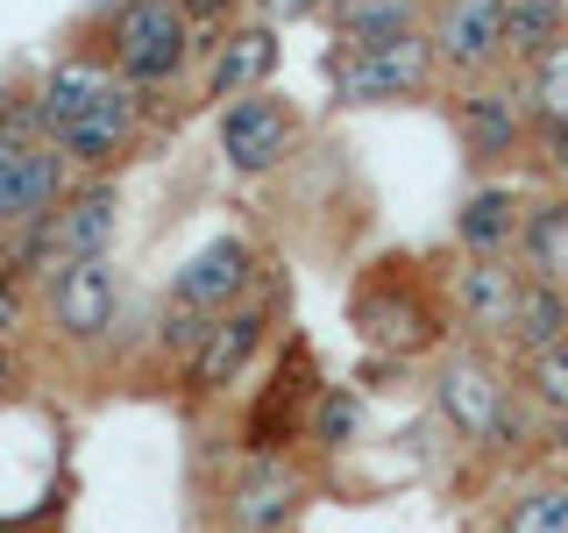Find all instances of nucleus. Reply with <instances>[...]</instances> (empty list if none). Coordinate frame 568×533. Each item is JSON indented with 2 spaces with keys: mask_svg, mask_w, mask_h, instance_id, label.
Wrapping results in <instances>:
<instances>
[{
  "mask_svg": "<svg viewBox=\"0 0 568 533\" xmlns=\"http://www.w3.org/2000/svg\"><path fill=\"white\" fill-rule=\"evenodd\" d=\"M526 271L511 257H455L440 271V299H448L455 342L476 349H511V320H519Z\"/></svg>",
  "mask_w": 568,
  "mask_h": 533,
  "instance_id": "obj_10",
  "label": "nucleus"
},
{
  "mask_svg": "<svg viewBox=\"0 0 568 533\" xmlns=\"http://www.w3.org/2000/svg\"><path fill=\"white\" fill-rule=\"evenodd\" d=\"M206 328H213L206 313H192L185 299H171V292H164V306L150 313V328H142V355H150V370H164V378L178 384V378L192 370V355H200Z\"/></svg>",
  "mask_w": 568,
  "mask_h": 533,
  "instance_id": "obj_22",
  "label": "nucleus"
},
{
  "mask_svg": "<svg viewBox=\"0 0 568 533\" xmlns=\"http://www.w3.org/2000/svg\"><path fill=\"white\" fill-rule=\"evenodd\" d=\"M213 142H221V164L235 178H271L306 150V114L271 86V93H248L235 107H221L213 114Z\"/></svg>",
  "mask_w": 568,
  "mask_h": 533,
  "instance_id": "obj_11",
  "label": "nucleus"
},
{
  "mask_svg": "<svg viewBox=\"0 0 568 533\" xmlns=\"http://www.w3.org/2000/svg\"><path fill=\"white\" fill-rule=\"evenodd\" d=\"M511 263H519L526 278L568 284V192H532L526 200V228H519Z\"/></svg>",
  "mask_w": 568,
  "mask_h": 533,
  "instance_id": "obj_20",
  "label": "nucleus"
},
{
  "mask_svg": "<svg viewBox=\"0 0 568 533\" xmlns=\"http://www.w3.org/2000/svg\"><path fill=\"white\" fill-rule=\"evenodd\" d=\"M150 107L156 100H114V107H100V114H85V121H71V129H58L50 142H58V157L71 164V178H121L142 157V142H150Z\"/></svg>",
  "mask_w": 568,
  "mask_h": 533,
  "instance_id": "obj_13",
  "label": "nucleus"
},
{
  "mask_svg": "<svg viewBox=\"0 0 568 533\" xmlns=\"http://www.w3.org/2000/svg\"><path fill=\"white\" fill-rule=\"evenodd\" d=\"M327 391L320 378L313 349L298 342V334H284L271 370H263V384L242 399V420H235V462H271V455H298L306 449V413L313 399Z\"/></svg>",
  "mask_w": 568,
  "mask_h": 533,
  "instance_id": "obj_6",
  "label": "nucleus"
},
{
  "mask_svg": "<svg viewBox=\"0 0 568 533\" xmlns=\"http://www.w3.org/2000/svg\"><path fill=\"white\" fill-rule=\"evenodd\" d=\"M426 8L434 0H327V29H334V43L384 36V29H426Z\"/></svg>",
  "mask_w": 568,
  "mask_h": 533,
  "instance_id": "obj_26",
  "label": "nucleus"
},
{
  "mask_svg": "<svg viewBox=\"0 0 568 533\" xmlns=\"http://www.w3.org/2000/svg\"><path fill=\"white\" fill-rule=\"evenodd\" d=\"M320 476L298 455H271V462H235L213 484V533H298Z\"/></svg>",
  "mask_w": 568,
  "mask_h": 533,
  "instance_id": "obj_8",
  "label": "nucleus"
},
{
  "mask_svg": "<svg viewBox=\"0 0 568 533\" xmlns=\"http://www.w3.org/2000/svg\"><path fill=\"white\" fill-rule=\"evenodd\" d=\"M526 171L540 178V192H568V121H532Z\"/></svg>",
  "mask_w": 568,
  "mask_h": 533,
  "instance_id": "obj_29",
  "label": "nucleus"
},
{
  "mask_svg": "<svg viewBox=\"0 0 568 533\" xmlns=\"http://www.w3.org/2000/svg\"><path fill=\"white\" fill-rule=\"evenodd\" d=\"M426 43L448 86L497 79L505 64V0H434L426 8Z\"/></svg>",
  "mask_w": 568,
  "mask_h": 533,
  "instance_id": "obj_12",
  "label": "nucleus"
},
{
  "mask_svg": "<svg viewBox=\"0 0 568 533\" xmlns=\"http://www.w3.org/2000/svg\"><path fill=\"white\" fill-rule=\"evenodd\" d=\"M256 8V22L271 29H298V22H327V0H248Z\"/></svg>",
  "mask_w": 568,
  "mask_h": 533,
  "instance_id": "obj_33",
  "label": "nucleus"
},
{
  "mask_svg": "<svg viewBox=\"0 0 568 533\" xmlns=\"http://www.w3.org/2000/svg\"><path fill=\"white\" fill-rule=\"evenodd\" d=\"M256 284H263V249L248 242V235H213V242H200L185 263H178L171 299H185L192 313L221 320L227 306H242Z\"/></svg>",
  "mask_w": 568,
  "mask_h": 533,
  "instance_id": "obj_15",
  "label": "nucleus"
},
{
  "mask_svg": "<svg viewBox=\"0 0 568 533\" xmlns=\"http://www.w3.org/2000/svg\"><path fill=\"white\" fill-rule=\"evenodd\" d=\"M526 100H532V121H568V36L526 71Z\"/></svg>",
  "mask_w": 568,
  "mask_h": 533,
  "instance_id": "obj_28",
  "label": "nucleus"
},
{
  "mask_svg": "<svg viewBox=\"0 0 568 533\" xmlns=\"http://www.w3.org/2000/svg\"><path fill=\"white\" fill-rule=\"evenodd\" d=\"M0 533H43L36 520H0Z\"/></svg>",
  "mask_w": 568,
  "mask_h": 533,
  "instance_id": "obj_35",
  "label": "nucleus"
},
{
  "mask_svg": "<svg viewBox=\"0 0 568 533\" xmlns=\"http://www.w3.org/2000/svg\"><path fill=\"white\" fill-rule=\"evenodd\" d=\"M419 263H377L363 284L348 292V320L363 334L369 355L384 363H419V355L448 349L455 342V320H448V299H440V278H413Z\"/></svg>",
  "mask_w": 568,
  "mask_h": 533,
  "instance_id": "obj_1",
  "label": "nucleus"
},
{
  "mask_svg": "<svg viewBox=\"0 0 568 533\" xmlns=\"http://www.w3.org/2000/svg\"><path fill=\"white\" fill-rule=\"evenodd\" d=\"M0 278H8V271H0Z\"/></svg>",
  "mask_w": 568,
  "mask_h": 533,
  "instance_id": "obj_36",
  "label": "nucleus"
},
{
  "mask_svg": "<svg viewBox=\"0 0 568 533\" xmlns=\"http://www.w3.org/2000/svg\"><path fill=\"white\" fill-rule=\"evenodd\" d=\"M511 391H519V370H511L505 349H476V342H448L434 355V370H426V399H434V420L448 426V441L462 449H484L497 413L511 405Z\"/></svg>",
  "mask_w": 568,
  "mask_h": 533,
  "instance_id": "obj_7",
  "label": "nucleus"
},
{
  "mask_svg": "<svg viewBox=\"0 0 568 533\" xmlns=\"http://www.w3.org/2000/svg\"><path fill=\"white\" fill-rule=\"evenodd\" d=\"M440 64L426 29H384V36H355V43L327 50V93L342 107H405L440 93Z\"/></svg>",
  "mask_w": 568,
  "mask_h": 533,
  "instance_id": "obj_4",
  "label": "nucleus"
},
{
  "mask_svg": "<svg viewBox=\"0 0 568 533\" xmlns=\"http://www.w3.org/2000/svg\"><path fill=\"white\" fill-rule=\"evenodd\" d=\"M14 391H22V349H14V342H0V405H8Z\"/></svg>",
  "mask_w": 568,
  "mask_h": 533,
  "instance_id": "obj_34",
  "label": "nucleus"
},
{
  "mask_svg": "<svg viewBox=\"0 0 568 533\" xmlns=\"http://www.w3.org/2000/svg\"><path fill=\"white\" fill-rule=\"evenodd\" d=\"M277 320H284V284L263 278L256 292L242 299V306H227V313L206 328V342H200V355H192V370L178 378V399L200 413V405L227 399V391H242V384L263 370V355H277V342H284Z\"/></svg>",
  "mask_w": 568,
  "mask_h": 533,
  "instance_id": "obj_5",
  "label": "nucleus"
},
{
  "mask_svg": "<svg viewBox=\"0 0 568 533\" xmlns=\"http://www.w3.org/2000/svg\"><path fill=\"white\" fill-rule=\"evenodd\" d=\"M93 50L135 86L142 100H164L206 43H200V29L185 22L178 0H129L121 14H106V22L93 29Z\"/></svg>",
  "mask_w": 568,
  "mask_h": 533,
  "instance_id": "obj_2",
  "label": "nucleus"
},
{
  "mask_svg": "<svg viewBox=\"0 0 568 533\" xmlns=\"http://www.w3.org/2000/svg\"><path fill=\"white\" fill-rule=\"evenodd\" d=\"M14 142H50V121H43V100H36V86H14V93H0V150H14Z\"/></svg>",
  "mask_w": 568,
  "mask_h": 533,
  "instance_id": "obj_30",
  "label": "nucleus"
},
{
  "mask_svg": "<svg viewBox=\"0 0 568 533\" xmlns=\"http://www.w3.org/2000/svg\"><path fill=\"white\" fill-rule=\"evenodd\" d=\"M568 342V284H547V278H526V292H519V320H511V363L519 355H540V349H555Z\"/></svg>",
  "mask_w": 568,
  "mask_h": 533,
  "instance_id": "obj_24",
  "label": "nucleus"
},
{
  "mask_svg": "<svg viewBox=\"0 0 568 533\" xmlns=\"http://www.w3.org/2000/svg\"><path fill=\"white\" fill-rule=\"evenodd\" d=\"M277 64H284L277 29L248 14V22H235L227 36H213V43L200 50V100L206 107H235L248 93H271Z\"/></svg>",
  "mask_w": 568,
  "mask_h": 533,
  "instance_id": "obj_14",
  "label": "nucleus"
},
{
  "mask_svg": "<svg viewBox=\"0 0 568 533\" xmlns=\"http://www.w3.org/2000/svg\"><path fill=\"white\" fill-rule=\"evenodd\" d=\"M121 313H129V278L114 257L58 263L36 284V328L58 342V355H79V363L121 342Z\"/></svg>",
  "mask_w": 568,
  "mask_h": 533,
  "instance_id": "obj_3",
  "label": "nucleus"
},
{
  "mask_svg": "<svg viewBox=\"0 0 568 533\" xmlns=\"http://www.w3.org/2000/svg\"><path fill=\"white\" fill-rule=\"evenodd\" d=\"M363 426H369L363 391H355V384H327L313 399V413H306V455H320V462L348 455L355 441H363Z\"/></svg>",
  "mask_w": 568,
  "mask_h": 533,
  "instance_id": "obj_25",
  "label": "nucleus"
},
{
  "mask_svg": "<svg viewBox=\"0 0 568 533\" xmlns=\"http://www.w3.org/2000/svg\"><path fill=\"white\" fill-rule=\"evenodd\" d=\"M448 121L455 142L476 171H511L526 164L532 142V100H526V71H497V79L448 86Z\"/></svg>",
  "mask_w": 568,
  "mask_h": 533,
  "instance_id": "obj_9",
  "label": "nucleus"
},
{
  "mask_svg": "<svg viewBox=\"0 0 568 533\" xmlns=\"http://www.w3.org/2000/svg\"><path fill=\"white\" fill-rule=\"evenodd\" d=\"M519 476H561L568 484V420H540V441H532Z\"/></svg>",
  "mask_w": 568,
  "mask_h": 533,
  "instance_id": "obj_31",
  "label": "nucleus"
},
{
  "mask_svg": "<svg viewBox=\"0 0 568 533\" xmlns=\"http://www.w3.org/2000/svg\"><path fill=\"white\" fill-rule=\"evenodd\" d=\"M129 93H135V86L121 79V71L106 64L93 43L58 50V58L43 64V79H36V100H43L50 135L71 129V121H85V114H100V107H114V100H129Z\"/></svg>",
  "mask_w": 568,
  "mask_h": 533,
  "instance_id": "obj_17",
  "label": "nucleus"
},
{
  "mask_svg": "<svg viewBox=\"0 0 568 533\" xmlns=\"http://www.w3.org/2000/svg\"><path fill=\"white\" fill-rule=\"evenodd\" d=\"M568 36V0H505V64L532 71Z\"/></svg>",
  "mask_w": 568,
  "mask_h": 533,
  "instance_id": "obj_23",
  "label": "nucleus"
},
{
  "mask_svg": "<svg viewBox=\"0 0 568 533\" xmlns=\"http://www.w3.org/2000/svg\"><path fill=\"white\" fill-rule=\"evenodd\" d=\"M178 8H185V22H192V29H200V43H213V36L235 29L242 0H178Z\"/></svg>",
  "mask_w": 568,
  "mask_h": 533,
  "instance_id": "obj_32",
  "label": "nucleus"
},
{
  "mask_svg": "<svg viewBox=\"0 0 568 533\" xmlns=\"http://www.w3.org/2000/svg\"><path fill=\"white\" fill-rule=\"evenodd\" d=\"M71 192V164L58 157V142H14L0 150V242L22 228L50 221Z\"/></svg>",
  "mask_w": 568,
  "mask_h": 533,
  "instance_id": "obj_16",
  "label": "nucleus"
},
{
  "mask_svg": "<svg viewBox=\"0 0 568 533\" xmlns=\"http://www.w3.org/2000/svg\"><path fill=\"white\" fill-rule=\"evenodd\" d=\"M526 200L532 192L519 178H484V185L462 192L455 207V257H511L526 228Z\"/></svg>",
  "mask_w": 568,
  "mask_h": 533,
  "instance_id": "obj_18",
  "label": "nucleus"
},
{
  "mask_svg": "<svg viewBox=\"0 0 568 533\" xmlns=\"http://www.w3.org/2000/svg\"><path fill=\"white\" fill-rule=\"evenodd\" d=\"M58 228V257L64 263H93V257H114V235H121V178H71L64 207L50 213Z\"/></svg>",
  "mask_w": 568,
  "mask_h": 533,
  "instance_id": "obj_19",
  "label": "nucleus"
},
{
  "mask_svg": "<svg viewBox=\"0 0 568 533\" xmlns=\"http://www.w3.org/2000/svg\"><path fill=\"white\" fill-rule=\"evenodd\" d=\"M490 533H568V484L561 476H511L490 512Z\"/></svg>",
  "mask_w": 568,
  "mask_h": 533,
  "instance_id": "obj_21",
  "label": "nucleus"
},
{
  "mask_svg": "<svg viewBox=\"0 0 568 533\" xmlns=\"http://www.w3.org/2000/svg\"><path fill=\"white\" fill-rule=\"evenodd\" d=\"M511 370H519V391L540 405L547 420H568V342L540 349V355H519Z\"/></svg>",
  "mask_w": 568,
  "mask_h": 533,
  "instance_id": "obj_27",
  "label": "nucleus"
}]
</instances>
